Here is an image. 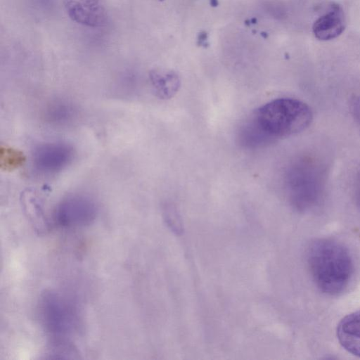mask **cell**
I'll list each match as a JSON object with an SVG mask.
<instances>
[{
    "label": "cell",
    "instance_id": "cell-11",
    "mask_svg": "<svg viewBox=\"0 0 360 360\" xmlns=\"http://www.w3.org/2000/svg\"><path fill=\"white\" fill-rule=\"evenodd\" d=\"M355 193L358 202L360 205V174L358 176L356 181Z\"/></svg>",
    "mask_w": 360,
    "mask_h": 360
},
{
    "label": "cell",
    "instance_id": "cell-4",
    "mask_svg": "<svg viewBox=\"0 0 360 360\" xmlns=\"http://www.w3.org/2000/svg\"><path fill=\"white\" fill-rule=\"evenodd\" d=\"M72 147L65 143H46L38 146L33 151L34 167L41 173L54 174L63 170L72 160Z\"/></svg>",
    "mask_w": 360,
    "mask_h": 360
},
{
    "label": "cell",
    "instance_id": "cell-6",
    "mask_svg": "<svg viewBox=\"0 0 360 360\" xmlns=\"http://www.w3.org/2000/svg\"><path fill=\"white\" fill-rule=\"evenodd\" d=\"M345 25V17L342 8L338 5H333L326 13L314 22L313 32L317 39L330 40L341 34Z\"/></svg>",
    "mask_w": 360,
    "mask_h": 360
},
{
    "label": "cell",
    "instance_id": "cell-9",
    "mask_svg": "<svg viewBox=\"0 0 360 360\" xmlns=\"http://www.w3.org/2000/svg\"><path fill=\"white\" fill-rule=\"evenodd\" d=\"M350 110L354 120L360 129V96H356L352 100Z\"/></svg>",
    "mask_w": 360,
    "mask_h": 360
},
{
    "label": "cell",
    "instance_id": "cell-2",
    "mask_svg": "<svg viewBox=\"0 0 360 360\" xmlns=\"http://www.w3.org/2000/svg\"><path fill=\"white\" fill-rule=\"evenodd\" d=\"M252 120L271 141L305 129L311 122L312 112L310 108L300 100L280 98L259 107Z\"/></svg>",
    "mask_w": 360,
    "mask_h": 360
},
{
    "label": "cell",
    "instance_id": "cell-3",
    "mask_svg": "<svg viewBox=\"0 0 360 360\" xmlns=\"http://www.w3.org/2000/svg\"><path fill=\"white\" fill-rule=\"evenodd\" d=\"M325 177V169L316 160L302 158L293 162L285 176L292 205L300 211L315 206L321 198Z\"/></svg>",
    "mask_w": 360,
    "mask_h": 360
},
{
    "label": "cell",
    "instance_id": "cell-5",
    "mask_svg": "<svg viewBox=\"0 0 360 360\" xmlns=\"http://www.w3.org/2000/svg\"><path fill=\"white\" fill-rule=\"evenodd\" d=\"M95 205L89 198L74 195L63 200L56 210V216L63 223H79L91 219Z\"/></svg>",
    "mask_w": 360,
    "mask_h": 360
},
{
    "label": "cell",
    "instance_id": "cell-7",
    "mask_svg": "<svg viewBox=\"0 0 360 360\" xmlns=\"http://www.w3.org/2000/svg\"><path fill=\"white\" fill-rule=\"evenodd\" d=\"M337 337L342 347L360 357V311L347 315L339 322Z\"/></svg>",
    "mask_w": 360,
    "mask_h": 360
},
{
    "label": "cell",
    "instance_id": "cell-8",
    "mask_svg": "<svg viewBox=\"0 0 360 360\" xmlns=\"http://www.w3.org/2000/svg\"><path fill=\"white\" fill-rule=\"evenodd\" d=\"M150 79L155 94L162 99L172 98L180 88L179 77L172 71L154 72Z\"/></svg>",
    "mask_w": 360,
    "mask_h": 360
},
{
    "label": "cell",
    "instance_id": "cell-1",
    "mask_svg": "<svg viewBox=\"0 0 360 360\" xmlns=\"http://www.w3.org/2000/svg\"><path fill=\"white\" fill-rule=\"evenodd\" d=\"M307 255L311 276L320 290L337 295L347 288L354 264L343 245L330 239H318L310 245Z\"/></svg>",
    "mask_w": 360,
    "mask_h": 360
},
{
    "label": "cell",
    "instance_id": "cell-10",
    "mask_svg": "<svg viewBox=\"0 0 360 360\" xmlns=\"http://www.w3.org/2000/svg\"><path fill=\"white\" fill-rule=\"evenodd\" d=\"M166 214L167 216V218L168 219L169 221H170V224H174V227L177 228V229L179 230V229H178L179 227L177 226V225L179 224V218L177 216V212H176L175 208H174L171 206H169L167 208Z\"/></svg>",
    "mask_w": 360,
    "mask_h": 360
}]
</instances>
